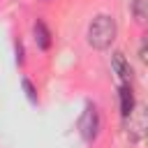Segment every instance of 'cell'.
<instances>
[{
  "label": "cell",
  "mask_w": 148,
  "mask_h": 148,
  "mask_svg": "<svg viewBox=\"0 0 148 148\" xmlns=\"http://www.w3.org/2000/svg\"><path fill=\"white\" fill-rule=\"evenodd\" d=\"M116 35H118V25H116V18L109 16V14H97V16L90 21L88 32H86L88 44H90L92 49H99V51H102V49H109V46L113 44Z\"/></svg>",
  "instance_id": "cell-1"
},
{
  "label": "cell",
  "mask_w": 148,
  "mask_h": 148,
  "mask_svg": "<svg viewBox=\"0 0 148 148\" xmlns=\"http://www.w3.org/2000/svg\"><path fill=\"white\" fill-rule=\"evenodd\" d=\"M79 132L86 141H92L99 132V113H97V106L90 104V102L86 104V111L79 118Z\"/></svg>",
  "instance_id": "cell-2"
},
{
  "label": "cell",
  "mask_w": 148,
  "mask_h": 148,
  "mask_svg": "<svg viewBox=\"0 0 148 148\" xmlns=\"http://www.w3.org/2000/svg\"><path fill=\"white\" fill-rule=\"evenodd\" d=\"M127 118H130V130H127L130 139H132L134 143H141V141H143V132H146V116H143V109H139L136 116H134V111H132Z\"/></svg>",
  "instance_id": "cell-3"
},
{
  "label": "cell",
  "mask_w": 148,
  "mask_h": 148,
  "mask_svg": "<svg viewBox=\"0 0 148 148\" xmlns=\"http://www.w3.org/2000/svg\"><path fill=\"white\" fill-rule=\"evenodd\" d=\"M111 67H113V72L118 74L120 83H130V81H132V67H130V62L125 60V56H123L120 51L113 53V58H111Z\"/></svg>",
  "instance_id": "cell-4"
},
{
  "label": "cell",
  "mask_w": 148,
  "mask_h": 148,
  "mask_svg": "<svg viewBox=\"0 0 148 148\" xmlns=\"http://www.w3.org/2000/svg\"><path fill=\"white\" fill-rule=\"evenodd\" d=\"M134 111V92L130 83H120V113L127 118Z\"/></svg>",
  "instance_id": "cell-5"
},
{
  "label": "cell",
  "mask_w": 148,
  "mask_h": 148,
  "mask_svg": "<svg viewBox=\"0 0 148 148\" xmlns=\"http://www.w3.org/2000/svg\"><path fill=\"white\" fill-rule=\"evenodd\" d=\"M35 42H37V46H39L42 51H46V49L51 46V32H49V28L44 25V21H37V23H35Z\"/></svg>",
  "instance_id": "cell-6"
},
{
  "label": "cell",
  "mask_w": 148,
  "mask_h": 148,
  "mask_svg": "<svg viewBox=\"0 0 148 148\" xmlns=\"http://www.w3.org/2000/svg\"><path fill=\"white\" fill-rule=\"evenodd\" d=\"M132 12H134V18H136L139 23H143L146 16H148V0H134Z\"/></svg>",
  "instance_id": "cell-7"
},
{
  "label": "cell",
  "mask_w": 148,
  "mask_h": 148,
  "mask_svg": "<svg viewBox=\"0 0 148 148\" xmlns=\"http://www.w3.org/2000/svg\"><path fill=\"white\" fill-rule=\"evenodd\" d=\"M21 86H23V90H25L28 99H30V102H37V90H35V86H32L28 79H23V81H21Z\"/></svg>",
  "instance_id": "cell-8"
},
{
  "label": "cell",
  "mask_w": 148,
  "mask_h": 148,
  "mask_svg": "<svg viewBox=\"0 0 148 148\" xmlns=\"http://www.w3.org/2000/svg\"><path fill=\"white\" fill-rule=\"evenodd\" d=\"M16 62H18V65L23 62V44H21V42H16Z\"/></svg>",
  "instance_id": "cell-9"
},
{
  "label": "cell",
  "mask_w": 148,
  "mask_h": 148,
  "mask_svg": "<svg viewBox=\"0 0 148 148\" xmlns=\"http://www.w3.org/2000/svg\"><path fill=\"white\" fill-rule=\"evenodd\" d=\"M139 58H141V60H146V58H148V56H146V39H143V42H141V46H139Z\"/></svg>",
  "instance_id": "cell-10"
}]
</instances>
